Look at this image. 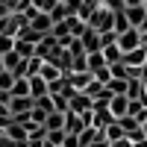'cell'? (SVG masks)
I'll return each mask as SVG.
<instances>
[{
    "mask_svg": "<svg viewBox=\"0 0 147 147\" xmlns=\"http://www.w3.org/2000/svg\"><path fill=\"white\" fill-rule=\"evenodd\" d=\"M91 30H97V32H109L112 30V24H115V12H109V9H103V6H97L94 9V15L85 21Z\"/></svg>",
    "mask_w": 147,
    "mask_h": 147,
    "instance_id": "6da1fadb",
    "label": "cell"
},
{
    "mask_svg": "<svg viewBox=\"0 0 147 147\" xmlns=\"http://www.w3.org/2000/svg\"><path fill=\"white\" fill-rule=\"evenodd\" d=\"M118 47H121V53H129V50H136V47H141V32L132 27L127 32H121L118 35Z\"/></svg>",
    "mask_w": 147,
    "mask_h": 147,
    "instance_id": "7a4b0ae2",
    "label": "cell"
},
{
    "mask_svg": "<svg viewBox=\"0 0 147 147\" xmlns=\"http://www.w3.org/2000/svg\"><path fill=\"white\" fill-rule=\"evenodd\" d=\"M80 41H82V50H85V53H97V50H103L100 32H97V30H91V27H85V32L80 35Z\"/></svg>",
    "mask_w": 147,
    "mask_h": 147,
    "instance_id": "3957f363",
    "label": "cell"
},
{
    "mask_svg": "<svg viewBox=\"0 0 147 147\" xmlns=\"http://www.w3.org/2000/svg\"><path fill=\"white\" fill-rule=\"evenodd\" d=\"M35 109V97H9V112L12 115H27Z\"/></svg>",
    "mask_w": 147,
    "mask_h": 147,
    "instance_id": "277c9868",
    "label": "cell"
},
{
    "mask_svg": "<svg viewBox=\"0 0 147 147\" xmlns=\"http://www.w3.org/2000/svg\"><path fill=\"white\" fill-rule=\"evenodd\" d=\"M109 112H112L115 118L129 115V97L127 94H112V100H109Z\"/></svg>",
    "mask_w": 147,
    "mask_h": 147,
    "instance_id": "5b68a950",
    "label": "cell"
},
{
    "mask_svg": "<svg viewBox=\"0 0 147 147\" xmlns=\"http://www.w3.org/2000/svg\"><path fill=\"white\" fill-rule=\"evenodd\" d=\"M121 62L129 65V68H141V65L147 62V44H141V47H136V50L124 53V59H121Z\"/></svg>",
    "mask_w": 147,
    "mask_h": 147,
    "instance_id": "8992f818",
    "label": "cell"
},
{
    "mask_svg": "<svg viewBox=\"0 0 147 147\" xmlns=\"http://www.w3.org/2000/svg\"><path fill=\"white\" fill-rule=\"evenodd\" d=\"M30 27H32V30H38V32H44V35H47V32H50V30H53V21H50V15H47V12H35V15L30 18Z\"/></svg>",
    "mask_w": 147,
    "mask_h": 147,
    "instance_id": "52a82bcc",
    "label": "cell"
},
{
    "mask_svg": "<svg viewBox=\"0 0 147 147\" xmlns=\"http://www.w3.org/2000/svg\"><path fill=\"white\" fill-rule=\"evenodd\" d=\"M124 15H127V21H129V27H141V21H144V15H147V9H144V3L141 6H127L124 9Z\"/></svg>",
    "mask_w": 147,
    "mask_h": 147,
    "instance_id": "ba28073f",
    "label": "cell"
},
{
    "mask_svg": "<svg viewBox=\"0 0 147 147\" xmlns=\"http://www.w3.org/2000/svg\"><path fill=\"white\" fill-rule=\"evenodd\" d=\"M100 53H103V59H106V65H118L121 59H124V53H121L118 41H115V44H106V47H103Z\"/></svg>",
    "mask_w": 147,
    "mask_h": 147,
    "instance_id": "9c48e42d",
    "label": "cell"
},
{
    "mask_svg": "<svg viewBox=\"0 0 147 147\" xmlns=\"http://www.w3.org/2000/svg\"><path fill=\"white\" fill-rule=\"evenodd\" d=\"M27 82H30V94H32V97L47 94V80H44V77H38V74H35V77H27Z\"/></svg>",
    "mask_w": 147,
    "mask_h": 147,
    "instance_id": "30bf717a",
    "label": "cell"
},
{
    "mask_svg": "<svg viewBox=\"0 0 147 147\" xmlns=\"http://www.w3.org/2000/svg\"><path fill=\"white\" fill-rule=\"evenodd\" d=\"M100 6V0H80V9H77V18H82V21H88L91 15H94V9Z\"/></svg>",
    "mask_w": 147,
    "mask_h": 147,
    "instance_id": "8fae6325",
    "label": "cell"
},
{
    "mask_svg": "<svg viewBox=\"0 0 147 147\" xmlns=\"http://www.w3.org/2000/svg\"><path fill=\"white\" fill-rule=\"evenodd\" d=\"M0 62H3V68H6V71H12V74H15V71H18V68L24 65V59H21V56H18L15 50H9L6 56H0Z\"/></svg>",
    "mask_w": 147,
    "mask_h": 147,
    "instance_id": "7c38bea8",
    "label": "cell"
},
{
    "mask_svg": "<svg viewBox=\"0 0 147 147\" xmlns=\"http://www.w3.org/2000/svg\"><path fill=\"white\" fill-rule=\"evenodd\" d=\"M38 77H44L47 82H53V80L62 77V68H56L53 62H44V65H41V71H38Z\"/></svg>",
    "mask_w": 147,
    "mask_h": 147,
    "instance_id": "4fadbf2b",
    "label": "cell"
},
{
    "mask_svg": "<svg viewBox=\"0 0 147 147\" xmlns=\"http://www.w3.org/2000/svg\"><path fill=\"white\" fill-rule=\"evenodd\" d=\"M65 127V112H50L44 121V129H62Z\"/></svg>",
    "mask_w": 147,
    "mask_h": 147,
    "instance_id": "5bb4252c",
    "label": "cell"
},
{
    "mask_svg": "<svg viewBox=\"0 0 147 147\" xmlns=\"http://www.w3.org/2000/svg\"><path fill=\"white\" fill-rule=\"evenodd\" d=\"M103 68H109V65H106V59H103V53H100V50H97V53H88V74L103 71Z\"/></svg>",
    "mask_w": 147,
    "mask_h": 147,
    "instance_id": "9a60e30c",
    "label": "cell"
},
{
    "mask_svg": "<svg viewBox=\"0 0 147 147\" xmlns=\"http://www.w3.org/2000/svg\"><path fill=\"white\" fill-rule=\"evenodd\" d=\"M15 53H18L21 59H30V56H35V44H30V41H18V38H15Z\"/></svg>",
    "mask_w": 147,
    "mask_h": 147,
    "instance_id": "2e32d148",
    "label": "cell"
},
{
    "mask_svg": "<svg viewBox=\"0 0 147 147\" xmlns=\"http://www.w3.org/2000/svg\"><path fill=\"white\" fill-rule=\"evenodd\" d=\"M127 85H129V80H118V77H112L106 82V88L112 91V94H127Z\"/></svg>",
    "mask_w": 147,
    "mask_h": 147,
    "instance_id": "e0dca14e",
    "label": "cell"
},
{
    "mask_svg": "<svg viewBox=\"0 0 147 147\" xmlns=\"http://www.w3.org/2000/svg\"><path fill=\"white\" fill-rule=\"evenodd\" d=\"M9 94H12V97H32V94H30V82H27V80H15V85H12Z\"/></svg>",
    "mask_w": 147,
    "mask_h": 147,
    "instance_id": "ac0fdd59",
    "label": "cell"
},
{
    "mask_svg": "<svg viewBox=\"0 0 147 147\" xmlns=\"http://www.w3.org/2000/svg\"><path fill=\"white\" fill-rule=\"evenodd\" d=\"M35 106H38L41 112H47V115H50V112H56V106H53V97H50V94H41V97H35Z\"/></svg>",
    "mask_w": 147,
    "mask_h": 147,
    "instance_id": "d6986e66",
    "label": "cell"
},
{
    "mask_svg": "<svg viewBox=\"0 0 147 147\" xmlns=\"http://www.w3.org/2000/svg\"><path fill=\"white\" fill-rule=\"evenodd\" d=\"M15 85V74L12 71H0V91H12Z\"/></svg>",
    "mask_w": 147,
    "mask_h": 147,
    "instance_id": "ffe728a7",
    "label": "cell"
},
{
    "mask_svg": "<svg viewBox=\"0 0 147 147\" xmlns=\"http://www.w3.org/2000/svg\"><path fill=\"white\" fill-rule=\"evenodd\" d=\"M100 6H103V9H109V12H115V15H118V12H124V9H127V3H124V0H103Z\"/></svg>",
    "mask_w": 147,
    "mask_h": 147,
    "instance_id": "44dd1931",
    "label": "cell"
},
{
    "mask_svg": "<svg viewBox=\"0 0 147 147\" xmlns=\"http://www.w3.org/2000/svg\"><path fill=\"white\" fill-rule=\"evenodd\" d=\"M9 50H15V38L12 35H0V56H6Z\"/></svg>",
    "mask_w": 147,
    "mask_h": 147,
    "instance_id": "7402d4cb",
    "label": "cell"
},
{
    "mask_svg": "<svg viewBox=\"0 0 147 147\" xmlns=\"http://www.w3.org/2000/svg\"><path fill=\"white\" fill-rule=\"evenodd\" d=\"M30 3H32L35 9H38V12H50V9L59 3V0H30Z\"/></svg>",
    "mask_w": 147,
    "mask_h": 147,
    "instance_id": "603a6c76",
    "label": "cell"
},
{
    "mask_svg": "<svg viewBox=\"0 0 147 147\" xmlns=\"http://www.w3.org/2000/svg\"><path fill=\"white\" fill-rule=\"evenodd\" d=\"M62 147H80V138H77V136H65Z\"/></svg>",
    "mask_w": 147,
    "mask_h": 147,
    "instance_id": "cb8c5ba5",
    "label": "cell"
},
{
    "mask_svg": "<svg viewBox=\"0 0 147 147\" xmlns=\"http://www.w3.org/2000/svg\"><path fill=\"white\" fill-rule=\"evenodd\" d=\"M124 3H127V6H141L144 0H124Z\"/></svg>",
    "mask_w": 147,
    "mask_h": 147,
    "instance_id": "d4e9b609",
    "label": "cell"
}]
</instances>
